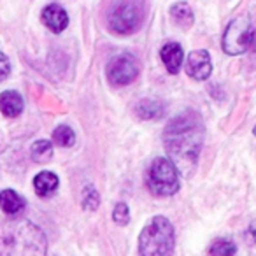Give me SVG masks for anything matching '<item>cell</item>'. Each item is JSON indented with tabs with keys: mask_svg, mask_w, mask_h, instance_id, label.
<instances>
[{
	"mask_svg": "<svg viewBox=\"0 0 256 256\" xmlns=\"http://www.w3.org/2000/svg\"><path fill=\"white\" fill-rule=\"evenodd\" d=\"M44 232L18 216H0V256H46Z\"/></svg>",
	"mask_w": 256,
	"mask_h": 256,
	"instance_id": "2",
	"label": "cell"
},
{
	"mask_svg": "<svg viewBox=\"0 0 256 256\" xmlns=\"http://www.w3.org/2000/svg\"><path fill=\"white\" fill-rule=\"evenodd\" d=\"M148 186L156 196H170L178 192V168L168 158H154L148 170Z\"/></svg>",
	"mask_w": 256,
	"mask_h": 256,
	"instance_id": "4",
	"label": "cell"
},
{
	"mask_svg": "<svg viewBox=\"0 0 256 256\" xmlns=\"http://www.w3.org/2000/svg\"><path fill=\"white\" fill-rule=\"evenodd\" d=\"M204 140L202 118L195 110H184L178 114L167 124L164 134L165 151L174 167L184 176L192 174L198 162Z\"/></svg>",
	"mask_w": 256,
	"mask_h": 256,
	"instance_id": "1",
	"label": "cell"
},
{
	"mask_svg": "<svg viewBox=\"0 0 256 256\" xmlns=\"http://www.w3.org/2000/svg\"><path fill=\"white\" fill-rule=\"evenodd\" d=\"M42 23L53 34H62L68 25V14L60 4H50L42 9Z\"/></svg>",
	"mask_w": 256,
	"mask_h": 256,
	"instance_id": "9",
	"label": "cell"
},
{
	"mask_svg": "<svg viewBox=\"0 0 256 256\" xmlns=\"http://www.w3.org/2000/svg\"><path fill=\"white\" fill-rule=\"evenodd\" d=\"M142 18V8L137 0H120L109 12V28L120 36H130L139 30Z\"/></svg>",
	"mask_w": 256,
	"mask_h": 256,
	"instance_id": "5",
	"label": "cell"
},
{
	"mask_svg": "<svg viewBox=\"0 0 256 256\" xmlns=\"http://www.w3.org/2000/svg\"><path fill=\"white\" fill-rule=\"evenodd\" d=\"M249 48L256 53V28L251 30V40H249Z\"/></svg>",
	"mask_w": 256,
	"mask_h": 256,
	"instance_id": "23",
	"label": "cell"
},
{
	"mask_svg": "<svg viewBox=\"0 0 256 256\" xmlns=\"http://www.w3.org/2000/svg\"><path fill=\"white\" fill-rule=\"evenodd\" d=\"M9 76H11V62H9V58L0 51V82L6 81Z\"/></svg>",
	"mask_w": 256,
	"mask_h": 256,
	"instance_id": "21",
	"label": "cell"
},
{
	"mask_svg": "<svg viewBox=\"0 0 256 256\" xmlns=\"http://www.w3.org/2000/svg\"><path fill=\"white\" fill-rule=\"evenodd\" d=\"M0 112L8 118H16L23 112V98L18 92L6 90L0 93Z\"/></svg>",
	"mask_w": 256,
	"mask_h": 256,
	"instance_id": "12",
	"label": "cell"
},
{
	"mask_svg": "<svg viewBox=\"0 0 256 256\" xmlns=\"http://www.w3.org/2000/svg\"><path fill=\"white\" fill-rule=\"evenodd\" d=\"M136 110L139 114V118H142V120H160L165 114L164 106L160 102H156V100H150V98L140 100L137 104Z\"/></svg>",
	"mask_w": 256,
	"mask_h": 256,
	"instance_id": "15",
	"label": "cell"
},
{
	"mask_svg": "<svg viewBox=\"0 0 256 256\" xmlns=\"http://www.w3.org/2000/svg\"><path fill=\"white\" fill-rule=\"evenodd\" d=\"M254 136H256V126H254Z\"/></svg>",
	"mask_w": 256,
	"mask_h": 256,
	"instance_id": "24",
	"label": "cell"
},
{
	"mask_svg": "<svg viewBox=\"0 0 256 256\" xmlns=\"http://www.w3.org/2000/svg\"><path fill=\"white\" fill-rule=\"evenodd\" d=\"M139 76V62L128 53L116 54L107 64V79L114 86H126Z\"/></svg>",
	"mask_w": 256,
	"mask_h": 256,
	"instance_id": "7",
	"label": "cell"
},
{
	"mask_svg": "<svg viewBox=\"0 0 256 256\" xmlns=\"http://www.w3.org/2000/svg\"><path fill=\"white\" fill-rule=\"evenodd\" d=\"M26 202L20 193L14 190H2L0 192V209L8 216H18L23 209H25Z\"/></svg>",
	"mask_w": 256,
	"mask_h": 256,
	"instance_id": "11",
	"label": "cell"
},
{
	"mask_svg": "<svg viewBox=\"0 0 256 256\" xmlns=\"http://www.w3.org/2000/svg\"><path fill=\"white\" fill-rule=\"evenodd\" d=\"M170 16L176 23H178L181 28H190L195 22V16H193V11L186 2H178L170 8Z\"/></svg>",
	"mask_w": 256,
	"mask_h": 256,
	"instance_id": "14",
	"label": "cell"
},
{
	"mask_svg": "<svg viewBox=\"0 0 256 256\" xmlns=\"http://www.w3.org/2000/svg\"><path fill=\"white\" fill-rule=\"evenodd\" d=\"M58 184H60V179L54 172L44 170L39 172V174L34 178V188H36V193L42 198H48L51 196L54 192L58 190Z\"/></svg>",
	"mask_w": 256,
	"mask_h": 256,
	"instance_id": "13",
	"label": "cell"
},
{
	"mask_svg": "<svg viewBox=\"0 0 256 256\" xmlns=\"http://www.w3.org/2000/svg\"><path fill=\"white\" fill-rule=\"evenodd\" d=\"M160 56L164 65L170 74H178L181 68L182 62H184V51H182L181 44L178 42H167L160 50Z\"/></svg>",
	"mask_w": 256,
	"mask_h": 256,
	"instance_id": "10",
	"label": "cell"
},
{
	"mask_svg": "<svg viewBox=\"0 0 256 256\" xmlns=\"http://www.w3.org/2000/svg\"><path fill=\"white\" fill-rule=\"evenodd\" d=\"M251 30L252 26L249 25L248 18H244V16L232 20L223 34V40H221L224 53L237 56V54H242L244 51H248L249 40H251Z\"/></svg>",
	"mask_w": 256,
	"mask_h": 256,
	"instance_id": "6",
	"label": "cell"
},
{
	"mask_svg": "<svg viewBox=\"0 0 256 256\" xmlns=\"http://www.w3.org/2000/svg\"><path fill=\"white\" fill-rule=\"evenodd\" d=\"M112 220H114V223L121 224V226H123V224H126L128 221H130V212H128V206H126V204L120 202L116 207H114Z\"/></svg>",
	"mask_w": 256,
	"mask_h": 256,
	"instance_id": "20",
	"label": "cell"
},
{
	"mask_svg": "<svg viewBox=\"0 0 256 256\" xmlns=\"http://www.w3.org/2000/svg\"><path fill=\"white\" fill-rule=\"evenodd\" d=\"M235 252H237V246L228 238H218L209 248L210 256H234Z\"/></svg>",
	"mask_w": 256,
	"mask_h": 256,
	"instance_id": "18",
	"label": "cell"
},
{
	"mask_svg": "<svg viewBox=\"0 0 256 256\" xmlns=\"http://www.w3.org/2000/svg\"><path fill=\"white\" fill-rule=\"evenodd\" d=\"M98 204H100V196L96 193V190L93 186H88L84 190V193H82V207L86 210H95L98 207Z\"/></svg>",
	"mask_w": 256,
	"mask_h": 256,
	"instance_id": "19",
	"label": "cell"
},
{
	"mask_svg": "<svg viewBox=\"0 0 256 256\" xmlns=\"http://www.w3.org/2000/svg\"><path fill=\"white\" fill-rule=\"evenodd\" d=\"M53 142L62 148H70L76 142V134L68 124H60L54 128L53 132Z\"/></svg>",
	"mask_w": 256,
	"mask_h": 256,
	"instance_id": "17",
	"label": "cell"
},
{
	"mask_svg": "<svg viewBox=\"0 0 256 256\" xmlns=\"http://www.w3.org/2000/svg\"><path fill=\"white\" fill-rule=\"evenodd\" d=\"M246 238H248V242L251 246L256 244V220H252L251 224H249L248 232H246Z\"/></svg>",
	"mask_w": 256,
	"mask_h": 256,
	"instance_id": "22",
	"label": "cell"
},
{
	"mask_svg": "<svg viewBox=\"0 0 256 256\" xmlns=\"http://www.w3.org/2000/svg\"><path fill=\"white\" fill-rule=\"evenodd\" d=\"M212 72L210 54L206 50H195L188 54L186 60V74L195 81H206Z\"/></svg>",
	"mask_w": 256,
	"mask_h": 256,
	"instance_id": "8",
	"label": "cell"
},
{
	"mask_svg": "<svg viewBox=\"0 0 256 256\" xmlns=\"http://www.w3.org/2000/svg\"><path fill=\"white\" fill-rule=\"evenodd\" d=\"M174 246V226L165 216H154L139 235L140 256H172Z\"/></svg>",
	"mask_w": 256,
	"mask_h": 256,
	"instance_id": "3",
	"label": "cell"
},
{
	"mask_svg": "<svg viewBox=\"0 0 256 256\" xmlns=\"http://www.w3.org/2000/svg\"><path fill=\"white\" fill-rule=\"evenodd\" d=\"M30 154H32V160L39 162V164L50 162L53 158V144L50 140H37V142L32 144Z\"/></svg>",
	"mask_w": 256,
	"mask_h": 256,
	"instance_id": "16",
	"label": "cell"
}]
</instances>
